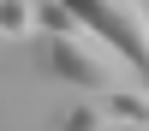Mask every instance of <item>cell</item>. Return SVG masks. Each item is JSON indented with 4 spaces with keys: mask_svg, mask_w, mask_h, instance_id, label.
<instances>
[{
    "mask_svg": "<svg viewBox=\"0 0 149 131\" xmlns=\"http://www.w3.org/2000/svg\"><path fill=\"white\" fill-rule=\"evenodd\" d=\"M113 107H107V95H90V101H72L66 113H60V131H113Z\"/></svg>",
    "mask_w": 149,
    "mask_h": 131,
    "instance_id": "3",
    "label": "cell"
},
{
    "mask_svg": "<svg viewBox=\"0 0 149 131\" xmlns=\"http://www.w3.org/2000/svg\"><path fill=\"white\" fill-rule=\"evenodd\" d=\"M36 18H42L48 36H72V30H84V18L66 6V0H36Z\"/></svg>",
    "mask_w": 149,
    "mask_h": 131,
    "instance_id": "5",
    "label": "cell"
},
{
    "mask_svg": "<svg viewBox=\"0 0 149 131\" xmlns=\"http://www.w3.org/2000/svg\"><path fill=\"white\" fill-rule=\"evenodd\" d=\"M42 66H48V78H60L66 89H84V95H113V89H125V83H137V66H131L107 36H95L90 24L72 30V36H48Z\"/></svg>",
    "mask_w": 149,
    "mask_h": 131,
    "instance_id": "1",
    "label": "cell"
},
{
    "mask_svg": "<svg viewBox=\"0 0 149 131\" xmlns=\"http://www.w3.org/2000/svg\"><path fill=\"white\" fill-rule=\"evenodd\" d=\"M0 30H6V42H24L30 30H42L36 0H6V6H0Z\"/></svg>",
    "mask_w": 149,
    "mask_h": 131,
    "instance_id": "4",
    "label": "cell"
},
{
    "mask_svg": "<svg viewBox=\"0 0 149 131\" xmlns=\"http://www.w3.org/2000/svg\"><path fill=\"white\" fill-rule=\"evenodd\" d=\"M54 131H60V125H54Z\"/></svg>",
    "mask_w": 149,
    "mask_h": 131,
    "instance_id": "8",
    "label": "cell"
},
{
    "mask_svg": "<svg viewBox=\"0 0 149 131\" xmlns=\"http://www.w3.org/2000/svg\"><path fill=\"white\" fill-rule=\"evenodd\" d=\"M107 107H113V119H137V125H149V89H137V83L113 89V95H107Z\"/></svg>",
    "mask_w": 149,
    "mask_h": 131,
    "instance_id": "6",
    "label": "cell"
},
{
    "mask_svg": "<svg viewBox=\"0 0 149 131\" xmlns=\"http://www.w3.org/2000/svg\"><path fill=\"white\" fill-rule=\"evenodd\" d=\"M95 36L119 48V54L137 66V78L149 83V0H66Z\"/></svg>",
    "mask_w": 149,
    "mask_h": 131,
    "instance_id": "2",
    "label": "cell"
},
{
    "mask_svg": "<svg viewBox=\"0 0 149 131\" xmlns=\"http://www.w3.org/2000/svg\"><path fill=\"white\" fill-rule=\"evenodd\" d=\"M113 131H149V125H137V119H119V125H113Z\"/></svg>",
    "mask_w": 149,
    "mask_h": 131,
    "instance_id": "7",
    "label": "cell"
}]
</instances>
